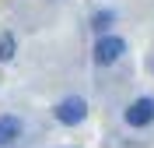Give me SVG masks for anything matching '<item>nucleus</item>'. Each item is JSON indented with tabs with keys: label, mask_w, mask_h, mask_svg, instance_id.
<instances>
[{
	"label": "nucleus",
	"mask_w": 154,
	"mask_h": 148,
	"mask_svg": "<svg viewBox=\"0 0 154 148\" xmlns=\"http://www.w3.org/2000/svg\"><path fill=\"white\" fill-rule=\"evenodd\" d=\"M88 117V102L81 95H70V99H63L56 106V120L60 123H67V127H74V123H81V120Z\"/></svg>",
	"instance_id": "1"
},
{
	"label": "nucleus",
	"mask_w": 154,
	"mask_h": 148,
	"mask_svg": "<svg viewBox=\"0 0 154 148\" xmlns=\"http://www.w3.org/2000/svg\"><path fill=\"white\" fill-rule=\"evenodd\" d=\"M123 53H126V42L116 39V35H102L98 46H95V60H98V64H116Z\"/></svg>",
	"instance_id": "2"
},
{
	"label": "nucleus",
	"mask_w": 154,
	"mask_h": 148,
	"mask_svg": "<svg viewBox=\"0 0 154 148\" xmlns=\"http://www.w3.org/2000/svg\"><path fill=\"white\" fill-rule=\"evenodd\" d=\"M18 138H21V123L14 117H0V148L14 145Z\"/></svg>",
	"instance_id": "4"
},
{
	"label": "nucleus",
	"mask_w": 154,
	"mask_h": 148,
	"mask_svg": "<svg viewBox=\"0 0 154 148\" xmlns=\"http://www.w3.org/2000/svg\"><path fill=\"white\" fill-rule=\"evenodd\" d=\"M109 21H112V11H98V14H95V28H98V32L109 28Z\"/></svg>",
	"instance_id": "6"
},
{
	"label": "nucleus",
	"mask_w": 154,
	"mask_h": 148,
	"mask_svg": "<svg viewBox=\"0 0 154 148\" xmlns=\"http://www.w3.org/2000/svg\"><path fill=\"white\" fill-rule=\"evenodd\" d=\"M11 57H14V39L0 35V60H11Z\"/></svg>",
	"instance_id": "5"
},
{
	"label": "nucleus",
	"mask_w": 154,
	"mask_h": 148,
	"mask_svg": "<svg viewBox=\"0 0 154 148\" xmlns=\"http://www.w3.org/2000/svg\"><path fill=\"white\" fill-rule=\"evenodd\" d=\"M154 120V99H137V102H130V109H126V123L130 127H147Z\"/></svg>",
	"instance_id": "3"
}]
</instances>
